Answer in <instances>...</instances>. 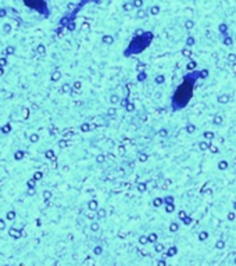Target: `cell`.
<instances>
[{"instance_id":"277c9868","label":"cell","mask_w":236,"mask_h":266,"mask_svg":"<svg viewBox=\"0 0 236 266\" xmlns=\"http://www.w3.org/2000/svg\"><path fill=\"white\" fill-rule=\"evenodd\" d=\"M89 3H94V5H100L102 3V0H79V3L77 5V7L74 9L73 13H71V16H70V22H73L75 20V17L78 16V13L82 9H84L85 6L89 5Z\"/></svg>"},{"instance_id":"7a4b0ae2","label":"cell","mask_w":236,"mask_h":266,"mask_svg":"<svg viewBox=\"0 0 236 266\" xmlns=\"http://www.w3.org/2000/svg\"><path fill=\"white\" fill-rule=\"evenodd\" d=\"M153 39H154V35H153L152 32H143L141 35H137L125 49L124 56L125 57H132V56H137L139 53L145 52L147 47L150 46Z\"/></svg>"},{"instance_id":"3957f363","label":"cell","mask_w":236,"mask_h":266,"mask_svg":"<svg viewBox=\"0 0 236 266\" xmlns=\"http://www.w3.org/2000/svg\"><path fill=\"white\" fill-rule=\"evenodd\" d=\"M22 2L28 9L37 11L45 18L50 16V10H49V5H47L46 0H22Z\"/></svg>"},{"instance_id":"6da1fadb","label":"cell","mask_w":236,"mask_h":266,"mask_svg":"<svg viewBox=\"0 0 236 266\" xmlns=\"http://www.w3.org/2000/svg\"><path fill=\"white\" fill-rule=\"evenodd\" d=\"M203 75H206L205 71H200V69H194V71H190L184 77L182 82L177 86V89L174 90L173 97H171V110L173 112H177V111L184 110L188 107V104L190 103V100L193 97L194 93V86L197 84Z\"/></svg>"}]
</instances>
